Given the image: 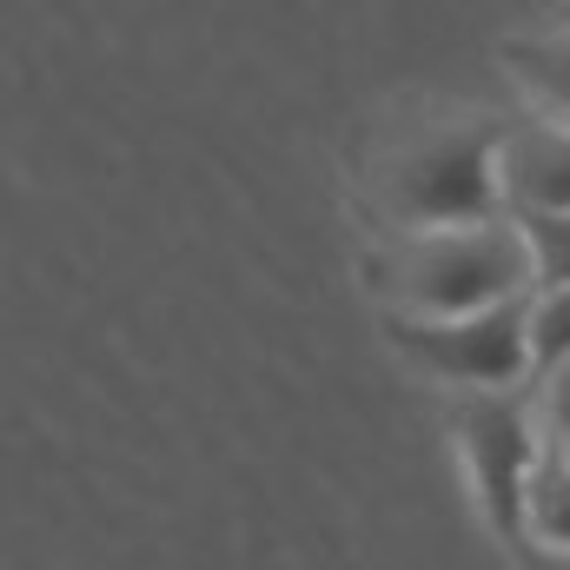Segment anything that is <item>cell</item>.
<instances>
[{
	"mask_svg": "<svg viewBox=\"0 0 570 570\" xmlns=\"http://www.w3.org/2000/svg\"><path fill=\"white\" fill-rule=\"evenodd\" d=\"M504 134L511 120L498 114H451L412 127L372 166V213L385 233H425V226H464V219H498L511 213L504 193Z\"/></svg>",
	"mask_w": 570,
	"mask_h": 570,
	"instance_id": "cell-1",
	"label": "cell"
},
{
	"mask_svg": "<svg viewBox=\"0 0 570 570\" xmlns=\"http://www.w3.org/2000/svg\"><path fill=\"white\" fill-rule=\"evenodd\" d=\"M379 292L392 312H438V318L538 292L531 233L518 213L464 219V226H425V233H385Z\"/></svg>",
	"mask_w": 570,
	"mask_h": 570,
	"instance_id": "cell-2",
	"label": "cell"
},
{
	"mask_svg": "<svg viewBox=\"0 0 570 570\" xmlns=\"http://www.w3.org/2000/svg\"><path fill=\"white\" fill-rule=\"evenodd\" d=\"M451 438L471 478V498L498 544H531L524 491L544 458V431L531 412V385H464L451 392Z\"/></svg>",
	"mask_w": 570,
	"mask_h": 570,
	"instance_id": "cell-3",
	"label": "cell"
},
{
	"mask_svg": "<svg viewBox=\"0 0 570 570\" xmlns=\"http://www.w3.org/2000/svg\"><path fill=\"white\" fill-rule=\"evenodd\" d=\"M392 345L438 385H531V292L478 312H392Z\"/></svg>",
	"mask_w": 570,
	"mask_h": 570,
	"instance_id": "cell-4",
	"label": "cell"
},
{
	"mask_svg": "<svg viewBox=\"0 0 570 570\" xmlns=\"http://www.w3.org/2000/svg\"><path fill=\"white\" fill-rule=\"evenodd\" d=\"M511 213H570V120L538 114L504 134Z\"/></svg>",
	"mask_w": 570,
	"mask_h": 570,
	"instance_id": "cell-5",
	"label": "cell"
},
{
	"mask_svg": "<svg viewBox=\"0 0 570 570\" xmlns=\"http://www.w3.org/2000/svg\"><path fill=\"white\" fill-rule=\"evenodd\" d=\"M504 67H511V80L531 94L538 114L570 120V13L558 27H538V33L504 40Z\"/></svg>",
	"mask_w": 570,
	"mask_h": 570,
	"instance_id": "cell-6",
	"label": "cell"
},
{
	"mask_svg": "<svg viewBox=\"0 0 570 570\" xmlns=\"http://www.w3.org/2000/svg\"><path fill=\"white\" fill-rule=\"evenodd\" d=\"M524 531H531V544L570 558V451L544 444V458L531 471V491H524Z\"/></svg>",
	"mask_w": 570,
	"mask_h": 570,
	"instance_id": "cell-7",
	"label": "cell"
},
{
	"mask_svg": "<svg viewBox=\"0 0 570 570\" xmlns=\"http://www.w3.org/2000/svg\"><path fill=\"white\" fill-rule=\"evenodd\" d=\"M570 358V285H538L531 292V372Z\"/></svg>",
	"mask_w": 570,
	"mask_h": 570,
	"instance_id": "cell-8",
	"label": "cell"
},
{
	"mask_svg": "<svg viewBox=\"0 0 570 570\" xmlns=\"http://www.w3.org/2000/svg\"><path fill=\"white\" fill-rule=\"evenodd\" d=\"M531 412H538V431L551 451H570V358L531 372Z\"/></svg>",
	"mask_w": 570,
	"mask_h": 570,
	"instance_id": "cell-9",
	"label": "cell"
},
{
	"mask_svg": "<svg viewBox=\"0 0 570 570\" xmlns=\"http://www.w3.org/2000/svg\"><path fill=\"white\" fill-rule=\"evenodd\" d=\"M531 233L538 285H570V213H518Z\"/></svg>",
	"mask_w": 570,
	"mask_h": 570,
	"instance_id": "cell-10",
	"label": "cell"
}]
</instances>
